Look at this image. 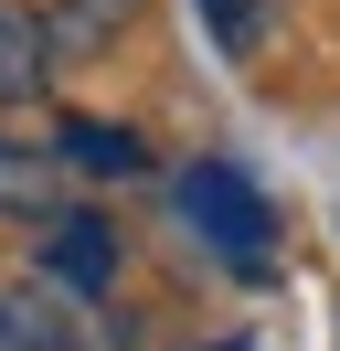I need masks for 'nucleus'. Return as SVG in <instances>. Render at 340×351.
I'll use <instances>...</instances> for the list:
<instances>
[{"label":"nucleus","instance_id":"39448f33","mask_svg":"<svg viewBox=\"0 0 340 351\" xmlns=\"http://www.w3.org/2000/svg\"><path fill=\"white\" fill-rule=\"evenodd\" d=\"M127 22H138V0H42V43H53V64H96Z\"/></svg>","mask_w":340,"mask_h":351},{"label":"nucleus","instance_id":"20e7f679","mask_svg":"<svg viewBox=\"0 0 340 351\" xmlns=\"http://www.w3.org/2000/svg\"><path fill=\"white\" fill-rule=\"evenodd\" d=\"M0 213L53 223V213H64V149H32V138L0 128Z\"/></svg>","mask_w":340,"mask_h":351},{"label":"nucleus","instance_id":"f03ea898","mask_svg":"<svg viewBox=\"0 0 340 351\" xmlns=\"http://www.w3.org/2000/svg\"><path fill=\"white\" fill-rule=\"evenodd\" d=\"M181 213L212 234V256H223L234 277H266V234L276 223H266V202H255V181L234 171V160H191L181 171Z\"/></svg>","mask_w":340,"mask_h":351},{"label":"nucleus","instance_id":"6e6552de","mask_svg":"<svg viewBox=\"0 0 340 351\" xmlns=\"http://www.w3.org/2000/svg\"><path fill=\"white\" fill-rule=\"evenodd\" d=\"M191 11H202V32H212V53H223V64H255L287 0H191Z\"/></svg>","mask_w":340,"mask_h":351},{"label":"nucleus","instance_id":"f257e3e1","mask_svg":"<svg viewBox=\"0 0 340 351\" xmlns=\"http://www.w3.org/2000/svg\"><path fill=\"white\" fill-rule=\"evenodd\" d=\"M0 351H127V330L106 319V298H75L53 277L0 287Z\"/></svg>","mask_w":340,"mask_h":351},{"label":"nucleus","instance_id":"423d86ee","mask_svg":"<svg viewBox=\"0 0 340 351\" xmlns=\"http://www.w3.org/2000/svg\"><path fill=\"white\" fill-rule=\"evenodd\" d=\"M53 86V43H42V11L0 0V107H32Z\"/></svg>","mask_w":340,"mask_h":351},{"label":"nucleus","instance_id":"7ed1b4c3","mask_svg":"<svg viewBox=\"0 0 340 351\" xmlns=\"http://www.w3.org/2000/svg\"><path fill=\"white\" fill-rule=\"evenodd\" d=\"M42 277L75 287V298H106V287H117V234H106L96 213H53L42 223Z\"/></svg>","mask_w":340,"mask_h":351},{"label":"nucleus","instance_id":"0eeeda50","mask_svg":"<svg viewBox=\"0 0 340 351\" xmlns=\"http://www.w3.org/2000/svg\"><path fill=\"white\" fill-rule=\"evenodd\" d=\"M53 149H64V171H85V181H138V171H149L138 128H106V117H64Z\"/></svg>","mask_w":340,"mask_h":351}]
</instances>
